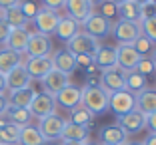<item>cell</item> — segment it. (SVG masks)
Listing matches in <instances>:
<instances>
[{
	"mask_svg": "<svg viewBox=\"0 0 156 145\" xmlns=\"http://www.w3.org/2000/svg\"><path fill=\"white\" fill-rule=\"evenodd\" d=\"M82 90V107H86L90 114L100 115L108 109V100L110 94L104 87H92V86H84Z\"/></svg>",
	"mask_w": 156,
	"mask_h": 145,
	"instance_id": "cell-1",
	"label": "cell"
},
{
	"mask_svg": "<svg viewBox=\"0 0 156 145\" xmlns=\"http://www.w3.org/2000/svg\"><path fill=\"white\" fill-rule=\"evenodd\" d=\"M80 26H82V32H86L88 36H92L98 42L102 38L110 36V32H112V22L108 18H104L102 14H96V12H92Z\"/></svg>",
	"mask_w": 156,
	"mask_h": 145,
	"instance_id": "cell-2",
	"label": "cell"
},
{
	"mask_svg": "<svg viewBox=\"0 0 156 145\" xmlns=\"http://www.w3.org/2000/svg\"><path fill=\"white\" fill-rule=\"evenodd\" d=\"M100 42L94 40L92 36H88L86 32H78L72 40L66 42V50L74 56H82V54H88V56H94L100 48Z\"/></svg>",
	"mask_w": 156,
	"mask_h": 145,
	"instance_id": "cell-3",
	"label": "cell"
},
{
	"mask_svg": "<svg viewBox=\"0 0 156 145\" xmlns=\"http://www.w3.org/2000/svg\"><path fill=\"white\" fill-rule=\"evenodd\" d=\"M64 125H66V119L62 117V115L52 114V115H48V117L38 119V125L36 127H38V131H40V135L46 139V143H48V141L60 139Z\"/></svg>",
	"mask_w": 156,
	"mask_h": 145,
	"instance_id": "cell-4",
	"label": "cell"
},
{
	"mask_svg": "<svg viewBox=\"0 0 156 145\" xmlns=\"http://www.w3.org/2000/svg\"><path fill=\"white\" fill-rule=\"evenodd\" d=\"M30 22H34V26H36L38 34H44V36H50V34H54L56 26H58L60 22V14L56 12V10H50V8H38V12L34 14V18L30 20Z\"/></svg>",
	"mask_w": 156,
	"mask_h": 145,
	"instance_id": "cell-5",
	"label": "cell"
},
{
	"mask_svg": "<svg viewBox=\"0 0 156 145\" xmlns=\"http://www.w3.org/2000/svg\"><path fill=\"white\" fill-rule=\"evenodd\" d=\"M108 109H112L116 115H124L136 109V95L130 94L126 90H120V91H112L110 94V100H108Z\"/></svg>",
	"mask_w": 156,
	"mask_h": 145,
	"instance_id": "cell-6",
	"label": "cell"
},
{
	"mask_svg": "<svg viewBox=\"0 0 156 145\" xmlns=\"http://www.w3.org/2000/svg\"><path fill=\"white\" fill-rule=\"evenodd\" d=\"M112 36L118 40V44H132L140 34V24L138 22H128V20H118L116 24H112Z\"/></svg>",
	"mask_w": 156,
	"mask_h": 145,
	"instance_id": "cell-7",
	"label": "cell"
},
{
	"mask_svg": "<svg viewBox=\"0 0 156 145\" xmlns=\"http://www.w3.org/2000/svg\"><path fill=\"white\" fill-rule=\"evenodd\" d=\"M26 58H42V56H52V40L50 36H44V34H30V40L26 46Z\"/></svg>",
	"mask_w": 156,
	"mask_h": 145,
	"instance_id": "cell-8",
	"label": "cell"
},
{
	"mask_svg": "<svg viewBox=\"0 0 156 145\" xmlns=\"http://www.w3.org/2000/svg\"><path fill=\"white\" fill-rule=\"evenodd\" d=\"M54 101L58 107L62 109H76L82 105V90L80 87H76L74 84H68V86L64 87V90H60L58 94L54 95Z\"/></svg>",
	"mask_w": 156,
	"mask_h": 145,
	"instance_id": "cell-9",
	"label": "cell"
},
{
	"mask_svg": "<svg viewBox=\"0 0 156 145\" xmlns=\"http://www.w3.org/2000/svg\"><path fill=\"white\" fill-rule=\"evenodd\" d=\"M28 111L32 114V117H38V119L48 117V115L56 114V101H54V97H52V95L40 91V94L34 95L32 104L28 105Z\"/></svg>",
	"mask_w": 156,
	"mask_h": 145,
	"instance_id": "cell-10",
	"label": "cell"
},
{
	"mask_svg": "<svg viewBox=\"0 0 156 145\" xmlns=\"http://www.w3.org/2000/svg\"><path fill=\"white\" fill-rule=\"evenodd\" d=\"M140 62V56L132 48V44H118L116 46V68L122 72L136 70V64Z\"/></svg>",
	"mask_w": 156,
	"mask_h": 145,
	"instance_id": "cell-11",
	"label": "cell"
},
{
	"mask_svg": "<svg viewBox=\"0 0 156 145\" xmlns=\"http://www.w3.org/2000/svg\"><path fill=\"white\" fill-rule=\"evenodd\" d=\"M118 125L126 131V135H136V133H140L142 129H146V115L140 114L138 109H132L128 114L120 115Z\"/></svg>",
	"mask_w": 156,
	"mask_h": 145,
	"instance_id": "cell-12",
	"label": "cell"
},
{
	"mask_svg": "<svg viewBox=\"0 0 156 145\" xmlns=\"http://www.w3.org/2000/svg\"><path fill=\"white\" fill-rule=\"evenodd\" d=\"M40 82H42V87H44V94H48V95L54 97L60 90H64V87L70 84V76H66V74H62V72H58V70L52 68Z\"/></svg>",
	"mask_w": 156,
	"mask_h": 145,
	"instance_id": "cell-13",
	"label": "cell"
},
{
	"mask_svg": "<svg viewBox=\"0 0 156 145\" xmlns=\"http://www.w3.org/2000/svg\"><path fill=\"white\" fill-rule=\"evenodd\" d=\"M32 86V77L28 76L24 64L16 66L12 72L6 74V91H16V90H24V87Z\"/></svg>",
	"mask_w": 156,
	"mask_h": 145,
	"instance_id": "cell-14",
	"label": "cell"
},
{
	"mask_svg": "<svg viewBox=\"0 0 156 145\" xmlns=\"http://www.w3.org/2000/svg\"><path fill=\"white\" fill-rule=\"evenodd\" d=\"M50 58H52V68L58 70V72H62V74H66V76H72V74L78 70L76 56L70 54L66 48H64V50H56Z\"/></svg>",
	"mask_w": 156,
	"mask_h": 145,
	"instance_id": "cell-15",
	"label": "cell"
},
{
	"mask_svg": "<svg viewBox=\"0 0 156 145\" xmlns=\"http://www.w3.org/2000/svg\"><path fill=\"white\" fill-rule=\"evenodd\" d=\"M24 68H26L28 76L32 80H42L46 74L52 70V58L50 56H42V58H26Z\"/></svg>",
	"mask_w": 156,
	"mask_h": 145,
	"instance_id": "cell-16",
	"label": "cell"
},
{
	"mask_svg": "<svg viewBox=\"0 0 156 145\" xmlns=\"http://www.w3.org/2000/svg\"><path fill=\"white\" fill-rule=\"evenodd\" d=\"M64 8H66V12H68L70 18L76 20L78 24H82L84 20L94 12V6H92L88 0H66Z\"/></svg>",
	"mask_w": 156,
	"mask_h": 145,
	"instance_id": "cell-17",
	"label": "cell"
},
{
	"mask_svg": "<svg viewBox=\"0 0 156 145\" xmlns=\"http://www.w3.org/2000/svg\"><path fill=\"white\" fill-rule=\"evenodd\" d=\"M98 137L104 145H124L128 141V135L124 131L122 127L118 123H112V125H104L100 127V131H98Z\"/></svg>",
	"mask_w": 156,
	"mask_h": 145,
	"instance_id": "cell-18",
	"label": "cell"
},
{
	"mask_svg": "<svg viewBox=\"0 0 156 145\" xmlns=\"http://www.w3.org/2000/svg\"><path fill=\"white\" fill-rule=\"evenodd\" d=\"M30 34H32V32H28V28H14V30H10L4 46L8 50L24 54V52H26V46H28V40H30Z\"/></svg>",
	"mask_w": 156,
	"mask_h": 145,
	"instance_id": "cell-19",
	"label": "cell"
},
{
	"mask_svg": "<svg viewBox=\"0 0 156 145\" xmlns=\"http://www.w3.org/2000/svg\"><path fill=\"white\" fill-rule=\"evenodd\" d=\"M136 109L144 115H150L156 111V87H146L140 94H136Z\"/></svg>",
	"mask_w": 156,
	"mask_h": 145,
	"instance_id": "cell-20",
	"label": "cell"
},
{
	"mask_svg": "<svg viewBox=\"0 0 156 145\" xmlns=\"http://www.w3.org/2000/svg\"><path fill=\"white\" fill-rule=\"evenodd\" d=\"M78 32H80V24H78L76 20H72L70 16H60V22H58V26H56V30H54V34H56L58 40L68 42V40H72V38L76 36Z\"/></svg>",
	"mask_w": 156,
	"mask_h": 145,
	"instance_id": "cell-21",
	"label": "cell"
},
{
	"mask_svg": "<svg viewBox=\"0 0 156 145\" xmlns=\"http://www.w3.org/2000/svg\"><path fill=\"white\" fill-rule=\"evenodd\" d=\"M102 87H104L108 94L124 90V72L118 70V68L106 70V72L102 74Z\"/></svg>",
	"mask_w": 156,
	"mask_h": 145,
	"instance_id": "cell-22",
	"label": "cell"
},
{
	"mask_svg": "<svg viewBox=\"0 0 156 145\" xmlns=\"http://www.w3.org/2000/svg\"><path fill=\"white\" fill-rule=\"evenodd\" d=\"M94 64L104 72L116 68V48L114 46H100L98 52L94 54Z\"/></svg>",
	"mask_w": 156,
	"mask_h": 145,
	"instance_id": "cell-23",
	"label": "cell"
},
{
	"mask_svg": "<svg viewBox=\"0 0 156 145\" xmlns=\"http://www.w3.org/2000/svg\"><path fill=\"white\" fill-rule=\"evenodd\" d=\"M60 141H90V127L82 125H74L66 119V125L62 129Z\"/></svg>",
	"mask_w": 156,
	"mask_h": 145,
	"instance_id": "cell-24",
	"label": "cell"
},
{
	"mask_svg": "<svg viewBox=\"0 0 156 145\" xmlns=\"http://www.w3.org/2000/svg\"><path fill=\"white\" fill-rule=\"evenodd\" d=\"M118 16H120V20H128V22L140 24L144 20V8L138 6L136 2H132V0H126V2H122L118 6Z\"/></svg>",
	"mask_w": 156,
	"mask_h": 145,
	"instance_id": "cell-25",
	"label": "cell"
},
{
	"mask_svg": "<svg viewBox=\"0 0 156 145\" xmlns=\"http://www.w3.org/2000/svg\"><path fill=\"white\" fill-rule=\"evenodd\" d=\"M38 91H34V87H24V90H16V91H8V95H6V100H8L10 105H14V107H26L32 104L34 95H36Z\"/></svg>",
	"mask_w": 156,
	"mask_h": 145,
	"instance_id": "cell-26",
	"label": "cell"
},
{
	"mask_svg": "<svg viewBox=\"0 0 156 145\" xmlns=\"http://www.w3.org/2000/svg\"><path fill=\"white\" fill-rule=\"evenodd\" d=\"M148 87V80L146 76H142V74H138L136 70H132V72H124V90L130 91V94H140L142 90H146Z\"/></svg>",
	"mask_w": 156,
	"mask_h": 145,
	"instance_id": "cell-27",
	"label": "cell"
},
{
	"mask_svg": "<svg viewBox=\"0 0 156 145\" xmlns=\"http://www.w3.org/2000/svg\"><path fill=\"white\" fill-rule=\"evenodd\" d=\"M24 60H22V54L14 50H8V48H2L0 50V74L6 76L8 72H12L16 66H20Z\"/></svg>",
	"mask_w": 156,
	"mask_h": 145,
	"instance_id": "cell-28",
	"label": "cell"
},
{
	"mask_svg": "<svg viewBox=\"0 0 156 145\" xmlns=\"http://www.w3.org/2000/svg\"><path fill=\"white\" fill-rule=\"evenodd\" d=\"M4 114L10 119V123H14V125H18V127H24V125H30L32 123V114L26 107H14V105L8 104L4 109Z\"/></svg>",
	"mask_w": 156,
	"mask_h": 145,
	"instance_id": "cell-29",
	"label": "cell"
},
{
	"mask_svg": "<svg viewBox=\"0 0 156 145\" xmlns=\"http://www.w3.org/2000/svg\"><path fill=\"white\" fill-rule=\"evenodd\" d=\"M18 145H46V139L40 135L36 125H24L20 127V135H18Z\"/></svg>",
	"mask_w": 156,
	"mask_h": 145,
	"instance_id": "cell-30",
	"label": "cell"
},
{
	"mask_svg": "<svg viewBox=\"0 0 156 145\" xmlns=\"http://www.w3.org/2000/svg\"><path fill=\"white\" fill-rule=\"evenodd\" d=\"M2 18H4V22L8 24L12 30H14V28H26L28 24H30V20H28L26 16L22 14V10H20V4L4 10V12H2Z\"/></svg>",
	"mask_w": 156,
	"mask_h": 145,
	"instance_id": "cell-31",
	"label": "cell"
},
{
	"mask_svg": "<svg viewBox=\"0 0 156 145\" xmlns=\"http://www.w3.org/2000/svg\"><path fill=\"white\" fill-rule=\"evenodd\" d=\"M70 123H74V125H82V127H90L92 121H94V114H90L86 107H76L70 111Z\"/></svg>",
	"mask_w": 156,
	"mask_h": 145,
	"instance_id": "cell-32",
	"label": "cell"
},
{
	"mask_svg": "<svg viewBox=\"0 0 156 145\" xmlns=\"http://www.w3.org/2000/svg\"><path fill=\"white\" fill-rule=\"evenodd\" d=\"M18 135H20V127L8 123V125L0 127V143L4 145H16L18 143Z\"/></svg>",
	"mask_w": 156,
	"mask_h": 145,
	"instance_id": "cell-33",
	"label": "cell"
},
{
	"mask_svg": "<svg viewBox=\"0 0 156 145\" xmlns=\"http://www.w3.org/2000/svg\"><path fill=\"white\" fill-rule=\"evenodd\" d=\"M132 48L136 50V54L140 56V58H146L148 54H152V52L156 50V44L152 40H148L144 34H140V36L132 42Z\"/></svg>",
	"mask_w": 156,
	"mask_h": 145,
	"instance_id": "cell-34",
	"label": "cell"
},
{
	"mask_svg": "<svg viewBox=\"0 0 156 145\" xmlns=\"http://www.w3.org/2000/svg\"><path fill=\"white\" fill-rule=\"evenodd\" d=\"M140 30L148 40H152L156 44V14H150L140 22Z\"/></svg>",
	"mask_w": 156,
	"mask_h": 145,
	"instance_id": "cell-35",
	"label": "cell"
},
{
	"mask_svg": "<svg viewBox=\"0 0 156 145\" xmlns=\"http://www.w3.org/2000/svg\"><path fill=\"white\" fill-rule=\"evenodd\" d=\"M136 72L142 74V76H150V74H154L156 68H154L152 58H140V62L136 64Z\"/></svg>",
	"mask_w": 156,
	"mask_h": 145,
	"instance_id": "cell-36",
	"label": "cell"
},
{
	"mask_svg": "<svg viewBox=\"0 0 156 145\" xmlns=\"http://www.w3.org/2000/svg\"><path fill=\"white\" fill-rule=\"evenodd\" d=\"M100 14L104 16V18H114V16H118V6L114 4V2H110V0H104L100 4Z\"/></svg>",
	"mask_w": 156,
	"mask_h": 145,
	"instance_id": "cell-37",
	"label": "cell"
},
{
	"mask_svg": "<svg viewBox=\"0 0 156 145\" xmlns=\"http://www.w3.org/2000/svg\"><path fill=\"white\" fill-rule=\"evenodd\" d=\"M20 10H22V14L28 20H32L34 14L38 12V6L34 4V2H30V0H22V2H20Z\"/></svg>",
	"mask_w": 156,
	"mask_h": 145,
	"instance_id": "cell-38",
	"label": "cell"
},
{
	"mask_svg": "<svg viewBox=\"0 0 156 145\" xmlns=\"http://www.w3.org/2000/svg\"><path fill=\"white\" fill-rule=\"evenodd\" d=\"M94 64V56H88V54H82V56H76V66L78 68H90Z\"/></svg>",
	"mask_w": 156,
	"mask_h": 145,
	"instance_id": "cell-39",
	"label": "cell"
},
{
	"mask_svg": "<svg viewBox=\"0 0 156 145\" xmlns=\"http://www.w3.org/2000/svg\"><path fill=\"white\" fill-rule=\"evenodd\" d=\"M64 2H66V0H42V4H44V8L56 10V12H58L60 8H64Z\"/></svg>",
	"mask_w": 156,
	"mask_h": 145,
	"instance_id": "cell-40",
	"label": "cell"
},
{
	"mask_svg": "<svg viewBox=\"0 0 156 145\" xmlns=\"http://www.w3.org/2000/svg\"><path fill=\"white\" fill-rule=\"evenodd\" d=\"M10 30H12V28H10L8 24L4 22V18L0 16V44H4V42H6V38H8Z\"/></svg>",
	"mask_w": 156,
	"mask_h": 145,
	"instance_id": "cell-41",
	"label": "cell"
},
{
	"mask_svg": "<svg viewBox=\"0 0 156 145\" xmlns=\"http://www.w3.org/2000/svg\"><path fill=\"white\" fill-rule=\"evenodd\" d=\"M146 129H150V133H156V111L146 115Z\"/></svg>",
	"mask_w": 156,
	"mask_h": 145,
	"instance_id": "cell-42",
	"label": "cell"
},
{
	"mask_svg": "<svg viewBox=\"0 0 156 145\" xmlns=\"http://www.w3.org/2000/svg\"><path fill=\"white\" fill-rule=\"evenodd\" d=\"M22 0H0V12H4V10L12 8V6H18Z\"/></svg>",
	"mask_w": 156,
	"mask_h": 145,
	"instance_id": "cell-43",
	"label": "cell"
},
{
	"mask_svg": "<svg viewBox=\"0 0 156 145\" xmlns=\"http://www.w3.org/2000/svg\"><path fill=\"white\" fill-rule=\"evenodd\" d=\"M6 105H8V100H6V94H0V114H4Z\"/></svg>",
	"mask_w": 156,
	"mask_h": 145,
	"instance_id": "cell-44",
	"label": "cell"
},
{
	"mask_svg": "<svg viewBox=\"0 0 156 145\" xmlns=\"http://www.w3.org/2000/svg\"><path fill=\"white\" fill-rule=\"evenodd\" d=\"M144 145H156V133H150V135L146 137V139L142 141Z\"/></svg>",
	"mask_w": 156,
	"mask_h": 145,
	"instance_id": "cell-45",
	"label": "cell"
},
{
	"mask_svg": "<svg viewBox=\"0 0 156 145\" xmlns=\"http://www.w3.org/2000/svg\"><path fill=\"white\" fill-rule=\"evenodd\" d=\"M0 94H6V76L0 74Z\"/></svg>",
	"mask_w": 156,
	"mask_h": 145,
	"instance_id": "cell-46",
	"label": "cell"
},
{
	"mask_svg": "<svg viewBox=\"0 0 156 145\" xmlns=\"http://www.w3.org/2000/svg\"><path fill=\"white\" fill-rule=\"evenodd\" d=\"M62 145H86L88 141H60Z\"/></svg>",
	"mask_w": 156,
	"mask_h": 145,
	"instance_id": "cell-47",
	"label": "cell"
},
{
	"mask_svg": "<svg viewBox=\"0 0 156 145\" xmlns=\"http://www.w3.org/2000/svg\"><path fill=\"white\" fill-rule=\"evenodd\" d=\"M88 2H90V4H92V6H100V4H102V2H104V0H88Z\"/></svg>",
	"mask_w": 156,
	"mask_h": 145,
	"instance_id": "cell-48",
	"label": "cell"
},
{
	"mask_svg": "<svg viewBox=\"0 0 156 145\" xmlns=\"http://www.w3.org/2000/svg\"><path fill=\"white\" fill-rule=\"evenodd\" d=\"M124 145H144V143H142V141H126Z\"/></svg>",
	"mask_w": 156,
	"mask_h": 145,
	"instance_id": "cell-49",
	"label": "cell"
},
{
	"mask_svg": "<svg viewBox=\"0 0 156 145\" xmlns=\"http://www.w3.org/2000/svg\"><path fill=\"white\" fill-rule=\"evenodd\" d=\"M132 2H136L138 6H144V4H148V0H132Z\"/></svg>",
	"mask_w": 156,
	"mask_h": 145,
	"instance_id": "cell-50",
	"label": "cell"
},
{
	"mask_svg": "<svg viewBox=\"0 0 156 145\" xmlns=\"http://www.w3.org/2000/svg\"><path fill=\"white\" fill-rule=\"evenodd\" d=\"M110 2H114L116 6H120V4H122V2H126V0H110Z\"/></svg>",
	"mask_w": 156,
	"mask_h": 145,
	"instance_id": "cell-51",
	"label": "cell"
},
{
	"mask_svg": "<svg viewBox=\"0 0 156 145\" xmlns=\"http://www.w3.org/2000/svg\"><path fill=\"white\" fill-rule=\"evenodd\" d=\"M152 62H154V68H156V50L152 52Z\"/></svg>",
	"mask_w": 156,
	"mask_h": 145,
	"instance_id": "cell-52",
	"label": "cell"
},
{
	"mask_svg": "<svg viewBox=\"0 0 156 145\" xmlns=\"http://www.w3.org/2000/svg\"><path fill=\"white\" fill-rule=\"evenodd\" d=\"M148 4H150L152 8H156V0H148Z\"/></svg>",
	"mask_w": 156,
	"mask_h": 145,
	"instance_id": "cell-53",
	"label": "cell"
},
{
	"mask_svg": "<svg viewBox=\"0 0 156 145\" xmlns=\"http://www.w3.org/2000/svg\"><path fill=\"white\" fill-rule=\"evenodd\" d=\"M46 145H62V143H56V141H48Z\"/></svg>",
	"mask_w": 156,
	"mask_h": 145,
	"instance_id": "cell-54",
	"label": "cell"
},
{
	"mask_svg": "<svg viewBox=\"0 0 156 145\" xmlns=\"http://www.w3.org/2000/svg\"><path fill=\"white\" fill-rule=\"evenodd\" d=\"M86 145H96V143H90V141H88V143H86Z\"/></svg>",
	"mask_w": 156,
	"mask_h": 145,
	"instance_id": "cell-55",
	"label": "cell"
},
{
	"mask_svg": "<svg viewBox=\"0 0 156 145\" xmlns=\"http://www.w3.org/2000/svg\"><path fill=\"white\" fill-rule=\"evenodd\" d=\"M0 16H2V12H0Z\"/></svg>",
	"mask_w": 156,
	"mask_h": 145,
	"instance_id": "cell-56",
	"label": "cell"
},
{
	"mask_svg": "<svg viewBox=\"0 0 156 145\" xmlns=\"http://www.w3.org/2000/svg\"><path fill=\"white\" fill-rule=\"evenodd\" d=\"M0 145H4V143H0Z\"/></svg>",
	"mask_w": 156,
	"mask_h": 145,
	"instance_id": "cell-57",
	"label": "cell"
},
{
	"mask_svg": "<svg viewBox=\"0 0 156 145\" xmlns=\"http://www.w3.org/2000/svg\"><path fill=\"white\" fill-rule=\"evenodd\" d=\"M100 145H104V143H100Z\"/></svg>",
	"mask_w": 156,
	"mask_h": 145,
	"instance_id": "cell-58",
	"label": "cell"
}]
</instances>
